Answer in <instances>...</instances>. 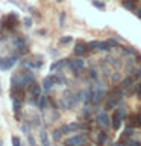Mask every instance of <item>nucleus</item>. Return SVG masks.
I'll list each match as a JSON object with an SVG mask.
<instances>
[{"label": "nucleus", "mask_w": 141, "mask_h": 146, "mask_svg": "<svg viewBox=\"0 0 141 146\" xmlns=\"http://www.w3.org/2000/svg\"><path fill=\"white\" fill-rule=\"evenodd\" d=\"M108 43H109V46H111V47H114V46L117 44V43H115V40H109Z\"/></svg>", "instance_id": "obj_36"}, {"label": "nucleus", "mask_w": 141, "mask_h": 146, "mask_svg": "<svg viewBox=\"0 0 141 146\" xmlns=\"http://www.w3.org/2000/svg\"><path fill=\"white\" fill-rule=\"evenodd\" d=\"M30 93H32L34 98H40V96H41V87L34 82V84L30 85Z\"/></svg>", "instance_id": "obj_10"}, {"label": "nucleus", "mask_w": 141, "mask_h": 146, "mask_svg": "<svg viewBox=\"0 0 141 146\" xmlns=\"http://www.w3.org/2000/svg\"><path fill=\"white\" fill-rule=\"evenodd\" d=\"M38 105H40V108H45V105H47V98H45V96H40Z\"/></svg>", "instance_id": "obj_19"}, {"label": "nucleus", "mask_w": 141, "mask_h": 146, "mask_svg": "<svg viewBox=\"0 0 141 146\" xmlns=\"http://www.w3.org/2000/svg\"><path fill=\"white\" fill-rule=\"evenodd\" d=\"M97 122H99V125H102L103 128H108L109 126V122H111V119H109V116L105 111H100L97 114Z\"/></svg>", "instance_id": "obj_5"}, {"label": "nucleus", "mask_w": 141, "mask_h": 146, "mask_svg": "<svg viewBox=\"0 0 141 146\" xmlns=\"http://www.w3.org/2000/svg\"><path fill=\"white\" fill-rule=\"evenodd\" d=\"M12 145H14V146H21L20 139H18V137H12Z\"/></svg>", "instance_id": "obj_27"}, {"label": "nucleus", "mask_w": 141, "mask_h": 146, "mask_svg": "<svg viewBox=\"0 0 141 146\" xmlns=\"http://www.w3.org/2000/svg\"><path fill=\"white\" fill-rule=\"evenodd\" d=\"M64 20H65V14H64V12H61V17H59V23H61V26H62Z\"/></svg>", "instance_id": "obj_32"}, {"label": "nucleus", "mask_w": 141, "mask_h": 146, "mask_svg": "<svg viewBox=\"0 0 141 146\" xmlns=\"http://www.w3.org/2000/svg\"><path fill=\"white\" fill-rule=\"evenodd\" d=\"M53 84H55V78H53V76H45V78H44L43 87H44V90H45V91H49L50 88H52Z\"/></svg>", "instance_id": "obj_8"}, {"label": "nucleus", "mask_w": 141, "mask_h": 146, "mask_svg": "<svg viewBox=\"0 0 141 146\" xmlns=\"http://www.w3.org/2000/svg\"><path fill=\"white\" fill-rule=\"evenodd\" d=\"M79 128H80V125H79V123H70V125H68V131H76V129H79Z\"/></svg>", "instance_id": "obj_21"}, {"label": "nucleus", "mask_w": 141, "mask_h": 146, "mask_svg": "<svg viewBox=\"0 0 141 146\" xmlns=\"http://www.w3.org/2000/svg\"><path fill=\"white\" fill-rule=\"evenodd\" d=\"M41 143H43V146H50V140H49V135H47V132L45 131H41Z\"/></svg>", "instance_id": "obj_11"}, {"label": "nucleus", "mask_w": 141, "mask_h": 146, "mask_svg": "<svg viewBox=\"0 0 141 146\" xmlns=\"http://www.w3.org/2000/svg\"><path fill=\"white\" fill-rule=\"evenodd\" d=\"M12 105H14V111L18 113V111L21 110V100H20V99H14V104H12Z\"/></svg>", "instance_id": "obj_17"}, {"label": "nucleus", "mask_w": 141, "mask_h": 146, "mask_svg": "<svg viewBox=\"0 0 141 146\" xmlns=\"http://www.w3.org/2000/svg\"><path fill=\"white\" fill-rule=\"evenodd\" d=\"M126 116V111L123 108H120V110H115L114 111V114H112V128L114 129H118L120 128V125H121V119Z\"/></svg>", "instance_id": "obj_1"}, {"label": "nucleus", "mask_w": 141, "mask_h": 146, "mask_svg": "<svg viewBox=\"0 0 141 146\" xmlns=\"http://www.w3.org/2000/svg\"><path fill=\"white\" fill-rule=\"evenodd\" d=\"M61 131L64 132V134H67V132H70V131H68V125H62V126H61Z\"/></svg>", "instance_id": "obj_30"}, {"label": "nucleus", "mask_w": 141, "mask_h": 146, "mask_svg": "<svg viewBox=\"0 0 141 146\" xmlns=\"http://www.w3.org/2000/svg\"><path fill=\"white\" fill-rule=\"evenodd\" d=\"M68 61H70V59H61V61L53 62L52 66H50V70L55 72V70H58V68H61L62 66H68Z\"/></svg>", "instance_id": "obj_9"}, {"label": "nucleus", "mask_w": 141, "mask_h": 146, "mask_svg": "<svg viewBox=\"0 0 141 146\" xmlns=\"http://www.w3.org/2000/svg\"><path fill=\"white\" fill-rule=\"evenodd\" d=\"M134 91H135V93H138V94H141V84H136L134 87Z\"/></svg>", "instance_id": "obj_28"}, {"label": "nucleus", "mask_w": 141, "mask_h": 146, "mask_svg": "<svg viewBox=\"0 0 141 146\" xmlns=\"http://www.w3.org/2000/svg\"><path fill=\"white\" fill-rule=\"evenodd\" d=\"M84 66H85V62H84V59H80V58H76V59H73V61H68V67H70L71 70H74V72L82 70Z\"/></svg>", "instance_id": "obj_4"}, {"label": "nucleus", "mask_w": 141, "mask_h": 146, "mask_svg": "<svg viewBox=\"0 0 141 146\" xmlns=\"http://www.w3.org/2000/svg\"><path fill=\"white\" fill-rule=\"evenodd\" d=\"M61 128H59V129H55V132H53V139L55 140H59V139H61Z\"/></svg>", "instance_id": "obj_23"}, {"label": "nucleus", "mask_w": 141, "mask_h": 146, "mask_svg": "<svg viewBox=\"0 0 141 146\" xmlns=\"http://www.w3.org/2000/svg\"><path fill=\"white\" fill-rule=\"evenodd\" d=\"M27 140H29L30 146H34V145H35V140H34V137H32V135H29V137H27Z\"/></svg>", "instance_id": "obj_33"}, {"label": "nucleus", "mask_w": 141, "mask_h": 146, "mask_svg": "<svg viewBox=\"0 0 141 146\" xmlns=\"http://www.w3.org/2000/svg\"><path fill=\"white\" fill-rule=\"evenodd\" d=\"M99 49L100 50H109V49H111V46H109L108 41H100V47Z\"/></svg>", "instance_id": "obj_20"}, {"label": "nucleus", "mask_w": 141, "mask_h": 146, "mask_svg": "<svg viewBox=\"0 0 141 146\" xmlns=\"http://www.w3.org/2000/svg\"><path fill=\"white\" fill-rule=\"evenodd\" d=\"M130 84H132V78H126V79L123 81V87H125V88L130 87Z\"/></svg>", "instance_id": "obj_25"}, {"label": "nucleus", "mask_w": 141, "mask_h": 146, "mask_svg": "<svg viewBox=\"0 0 141 146\" xmlns=\"http://www.w3.org/2000/svg\"><path fill=\"white\" fill-rule=\"evenodd\" d=\"M80 128H82V129H90V123H82Z\"/></svg>", "instance_id": "obj_34"}, {"label": "nucleus", "mask_w": 141, "mask_h": 146, "mask_svg": "<svg viewBox=\"0 0 141 146\" xmlns=\"http://www.w3.org/2000/svg\"><path fill=\"white\" fill-rule=\"evenodd\" d=\"M24 23H26V26L29 27V26L32 25V20H30V18H26V20H24Z\"/></svg>", "instance_id": "obj_35"}, {"label": "nucleus", "mask_w": 141, "mask_h": 146, "mask_svg": "<svg viewBox=\"0 0 141 146\" xmlns=\"http://www.w3.org/2000/svg\"><path fill=\"white\" fill-rule=\"evenodd\" d=\"M15 46L18 49H26V40L24 38H21V36H18V38H15Z\"/></svg>", "instance_id": "obj_13"}, {"label": "nucleus", "mask_w": 141, "mask_h": 146, "mask_svg": "<svg viewBox=\"0 0 141 146\" xmlns=\"http://www.w3.org/2000/svg\"><path fill=\"white\" fill-rule=\"evenodd\" d=\"M93 5H94V8H97V9H105V3L103 2H97V0H94Z\"/></svg>", "instance_id": "obj_22"}, {"label": "nucleus", "mask_w": 141, "mask_h": 146, "mask_svg": "<svg viewBox=\"0 0 141 146\" xmlns=\"http://www.w3.org/2000/svg\"><path fill=\"white\" fill-rule=\"evenodd\" d=\"M135 14H136V17H140V18H141V8H140V9H138V11H136Z\"/></svg>", "instance_id": "obj_37"}, {"label": "nucleus", "mask_w": 141, "mask_h": 146, "mask_svg": "<svg viewBox=\"0 0 141 146\" xmlns=\"http://www.w3.org/2000/svg\"><path fill=\"white\" fill-rule=\"evenodd\" d=\"M86 49H88V47H86V44L80 41V43H77V44H76V47H74V53L77 55V56H82V55H85Z\"/></svg>", "instance_id": "obj_6"}, {"label": "nucleus", "mask_w": 141, "mask_h": 146, "mask_svg": "<svg viewBox=\"0 0 141 146\" xmlns=\"http://www.w3.org/2000/svg\"><path fill=\"white\" fill-rule=\"evenodd\" d=\"M130 120H132V123H130L132 126H141V114H138V116H132Z\"/></svg>", "instance_id": "obj_14"}, {"label": "nucleus", "mask_w": 141, "mask_h": 146, "mask_svg": "<svg viewBox=\"0 0 141 146\" xmlns=\"http://www.w3.org/2000/svg\"><path fill=\"white\" fill-rule=\"evenodd\" d=\"M67 146H74V145H71V143H67Z\"/></svg>", "instance_id": "obj_38"}, {"label": "nucleus", "mask_w": 141, "mask_h": 146, "mask_svg": "<svg viewBox=\"0 0 141 146\" xmlns=\"http://www.w3.org/2000/svg\"><path fill=\"white\" fill-rule=\"evenodd\" d=\"M58 2H62V0H58Z\"/></svg>", "instance_id": "obj_39"}, {"label": "nucleus", "mask_w": 141, "mask_h": 146, "mask_svg": "<svg viewBox=\"0 0 141 146\" xmlns=\"http://www.w3.org/2000/svg\"><path fill=\"white\" fill-rule=\"evenodd\" d=\"M34 84V75L32 73H23V75H20V87L23 88V87H27V85H32Z\"/></svg>", "instance_id": "obj_3"}, {"label": "nucleus", "mask_w": 141, "mask_h": 146, "mask_svg": "<svg viewBox=\"0 0 141 146\" xmlns=\"http://www.w3.org/2000/svg\"><path fill=\"white\" fill-rule=\"evenodd\" d=\"M85 141V135H82V134H79V135H74V137H71L70 140L67 141V143H71V145H74V146H79V145H82Z\"/></svg>", "instance_id": "obj_7"}, {"label": "nucleus", "mask_w": 141, "mask_h": 146, "mask_svg": "<svg viewBox=\"0 0 141 146\" xmlns=\"http://www.w3.org/2000/svg\"><path fill=\"white\" fill-rule=\"evenodd\" d=\"M134 2H135V0H123L121 5H123V6H125L126 9H130V11H134V9H135Z\"/></svg>", "instance_id": "obj_12"}, {"label": "nucleus", "mask_w": 141, "mask_h": 146, "mask_svg": "<svg viewBox=\"0 0 141 146\" xmlns=\"http://www.w3.org/2000/svg\"><path fill=\"white\" fill-rule=\"evenodd\" d=\"M118 102V99H109L108 100V104H106V110H111V108H114V107H115V104Z\"/></svg>", "instance_id": "obj_18"}, {"label": "nucleus", "mask_w": 141, "mask_h": 146, "mask_svg": "<svg viewBox=\"0 0 141 146\" xmlns=\"http://www.w3.org/2000/svg\"><path fill=\"white\" fill-rule=\"evenodd\" d=\"M125 135H126V137L132 135V128H126V131H125Z\"/></svg>", "instance_id": "obj_31"}, {"label": "nucleus", "mask_w": 141, "mask_h": 146, "mask_svg": "<svg viewBox=\"0 0 141 146\" xmlns=\"http://www.w3.org/2000/svg\"><path fill=\"white\" fill-rule=\"evenodd\" d=\"M53 78H55V82H59V84H62V82H64L62 76H53Z\"/></svg>", "instance_id": "obj_29"}, {"label": "nucleus", "mask_w": 141, "mask_h": 146, "mask_svg": "<svg viewBox=\"0 0 141 146\" xmlns=\"http://www.w3.org/2000/svg\"><path fill=\"white\" fill-rule=\"evenodd\" d=\"M105 141H106V132H103V131L97 132V143L99 145H103Z\"/></svg>", "instance_id": "obj_15"}, {"label": "nucleus", "mask_w": 141, "mask_h": 146, "mask_svg": "<svg viewBox=\"0 0 141 146\" xmlns=\"http://www.w3.org/2000/svg\"><path fill=\"white\" fill-rule=\"evenodd\" d=\"M126 146H141V143L140 141H135V140H129L126 143Z\"/></svg>", "instance_id": "obj_26"}, {"label": "nucleus", "mask_w": 141, "mask_h": 146, "mask_svg": "<svg viewBox=\"0 0 141 146\" xmlns=\"http://www.w3.org/2000/svg\"><path fill=\"white\" fill-rule=\"evenodd\" d=\"M86 47L90 50H94V49H99L100 47V41H90L88 44H86Z\"/></svg>", "instance_id": "obj_16"}, {"label": "nucleus", "mask_w": 141, "mask_h": 146, "mask_svg": "<svg viewBox=\"0 0 141 146\" xmlns=\"http://www.w3.org/2000/svg\"><path fill=\"white\" fill-rule=\"evenodd\" d=\"M71 40H73L71 36H70V35H67V36H62V38H61V43H62V44H68Z\"/></svg>", "instance_id": "obj_24"}, {"label": "nucleus", "mask_w": 141, "mask_h": 146, "mask_svg": "<svg viewBox=\"0 0 141 146\" xmlns=\"http://www.w3.org/2000/svg\"><path fill=\"white\" fill-rule=\"evenodd\" d=\"M17 56H11V58H2L0 59V68L2 70H9V68H12L14 66H15L17 62Z\"/></svg>", "instance_id": "obj_2"}]
</instances>
